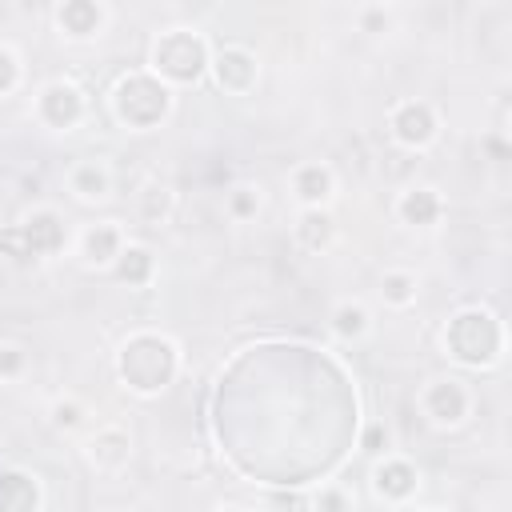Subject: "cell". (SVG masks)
Listing matches in <instances>:
<instances>
[{
	"label": "cell",
	"mask_w": 512,
	"mask_h": 512,
	"mask_svg": "<svg viewBox=\"0 0 512 512\" xmlns=\"http://www.w3.org/2000/svg\"><path fill=\"white\" fill-rule=\"evenodd\" d=\"M316 512H352V500H348V492H344V488L328 484V488H320V492H316Z\"/></svg>",
	"instance_id": "obj_26"
},
{
	"label": "cell",
	"mask_w": 512,
	"mask_h": 512,
	"mask_svg": "<svg viewBox=\"0 0 512 512\" xmlns=\"http://www.w3.org/2000/svg\"><path fill=\"white\" fill-rule=\"evenodd\" d=\"M336 236V220L324 212V208H304L296 216V240L308 248V252H324Z\"/></svg>",
	"instance_id": "obj_18"
},
{
	"label": "cell",
	"mask_w": 512,
	"mask_h": 512,
	"mask_svg": "<svg viewBox=\"0 0 512 512\" xmlns=\"http://www.w3.org/2000/svg\"><path fill=\"white\" fill-rule=\"evenodd\" d=\"M24 364H28L24 348H16V344H0V380L20 376V372H24Z\"/></svg>",
	"instance_id": "obj_27"
},
{
	"label": "cell",
	"mask_w": 512,
	"mask_h": 512,
	"mask_svg": "<svg viewBox=\"0 0 512 512\" xmlns=\"http://www.w3.org/2000/svg\"><path fill=\"white\" fill-rule=\"evenodd\" d=\"M168 212H172V192H168L164 184L144 188V196H140V216H144L148 224H160V220H168Z\"/></svg>",
	"instance_id": "obj_22"
},
{
	"label": "cell",
	"mask_w": 512,
	"mask_h": 512,
	"mask_svg": "<svg viewBox=\"0 0 512 512\" xmlns=\"http://www.w3.org/2000/svg\"><path fill=\"white\" fill-rule=\"evenodd\" d=\"M396 212H400V220L412 224V228H432V224L440 220V212H444V200H440L436 188H424V184H420V188L400 192Z\"/></svg>",
	"instance_id": "obj_13"
},
{
	"label": "cell",
	"mask_w": 512,
	"mask_h": 512,
	"mask_svg": "<svg viewBox=\"0 0 512 512\" xmlns=\"http://www.w3.org/2000/svg\"><path fill=\"white\" fill-rule=\"evenodd\" d=\"M80 420H84V408L76 400H56L52 404V424L56 428H76Z\"/></svg>",
	"instance_id": "obj_28"
},
{
	"label": "cell",
	"mask_w": 512,
	"mask_h": 512,
	"mask_svg": "<svg viewBox=\"0 0 512 512\" xmlns=\"http://www.w3.org/2000/svg\"><path fill=\"white\" fill-rule=\"evenodd\" d=\"M372 488H376L384 500L400 504V500L416 496V488H420V472H416V464H412V460L384 456V460L376 464V472H372Z\"/></svg>",
	"instance_id": "obj_10"
},
{
	"label": "cell",
	"mask_w": 512,
	"mask_h": 512,
	"mask_svg": "<svg viewBox=\"0 0 512 512\" xmlns=\"http://www.w3.org/2000/svg\"><path fill=\"white\" fill-rule=\"evenodd\" d=\"M420 408H424V416H428L432 424H440V428H456V424L468 416L472 396H468V388H464L460 380L448 376V380H432V384L424 388Z\"/></svg>",
	"instance_id": "obj_6"
},
{
	"label": "cell",
	"mask_w": 512,
	"mask_h": 512,
	"mask_svg": "<svg viewBox=\"0 0 512 512\" xmlns=\"http://www.w3.org/2000/svg\"><path fill=\"white\" fill-rule=\"evenodd\" d=\"M112 268H116V280H120V284L144 288V284L152 280V272H156V256H152L144 244H124Z\"/></svg>",
	"instance_id": "obj_17"
},
{
	"label": "cell",
	"mask_w": 512,
	"mask_h": 512,
	"mask_svg": "<svg viewBox=\"0 0 512 512\" xmlns=\"http://www.w3.org/2000/svg\"><path fill=\"white\" fill-rule=\"evenodd\" d=\"M256 208H260V196H256V188H232V196H228V212H232L236 220H248V216H256Z\"/></svg>",
	"instance_id": "obj_24"
},
{
	"label": "cell",
	"mask_w": 512,
	"mask_h": 512,
	"mask_svg": "<svg viewBox=\"0 0 512 512\" xmlns=\"http://www.w3.org/2000/svg\"><path fill=\"white\" fill-rule=\"evenodd\" d=\"M0 256H8V260H16V264H28V260H32V252H28L24 236H20V224L0 228Z\"/></svg>",
	"instance_id": "obj_23"
},
{
	"label": "cell",
	"mask_w": 512,
	"mask_h": 512,
	"mask_svg": "<svg viewBox=\"0 0 512 512\" xmlns=\"http://www.w3.org/2000/svg\"><path fill=\"white\" fill-rule=\"evenodd\" d=\"M388 128H392L396 144H404V148H424V144H432V136H436V112H432L428 100H400V104L392 108V116H388Z\"/></svg>",
	"instance_id": "obj_7"
},
{
	"label": "cell",
	"mask_w": 512,
	"mask_h": 512,
	"mask_svg": "<svg viewBox=\"0 0 512 512\" xmlns=\"http://www.w3.org/2000/svg\"><path fill=\"white\" fill-rule=\"evenodd\" d=\"M20 236H24L28 252H32V260L36 256H56L68 244V228H64V220L52 208H40L28 220H20Z\"/></svg>",
	"instance_id": "obj_9"
},
{
	"label": "cell",
	"mask_w": 512,
	"mask_h": 512,
	"mask_svg": "<svg viewBox=\"0 0 512 512\" xmlns=\"http://www.w3.org/2000/svg\"><path fill=\"white\" fill-rule=\"evenodd\" d=\"M212 76H216V84L224 88V92H252V84H256V76H260V64H256V56L248 52V48H220L216 56H212Z\"/></svg>",
	"instance_id": "obj_8"
},
{
	"label": "cell",
	"mask_w": 512,
	"mask_h": 512,
	"mask_svg": "<svg viewBox=\"0 0 512 512\" xmlns=\"http://www.w3.org/2000/svg\"><path fill=\"white\" fill-rule=\"evenodd\" d=\"M428 512H432V508H428Z\"/></svg>",
	"instance_id": "obj_32"
},
{
	"label": "cell",
	"mask_w": 512,
	"mask_h": 512,
	"mask_svg": "<svg viewBox=\"0 0 512 512\" xmlns=\"http://www.w3.org/2000/svg\"><path fill=\"white\" fill-rule=\"evenodd\" d=\"M360 448H364L368 456H380V452L388 448V428H384V424H368L364 436H360Z\"/></svg>",
	"instance_id": "obj_29"
},
{
	"label": "cell",
	"mask_w": 512,
	"mask_h": 512,
	"mask_svg": "<svg viewBox=\"0 0 512 512\" xmlns=\"http://www.w3.org/2000/svg\"><path fill=\"white\" fill-rule=\"evenodd\" d=\"M40 484L24 468H0V512H36Z\"/></svg>",
	"instance_id": "obj_11"
},
{
	"label": "cell",
	"mask_w": 512,
	"mask_h": 512,
	"mask_svg": "<svg viewBox=\"0 0 512 512\" xmlns=\"http://www.w3.org/2000/svg\"><path fill=\"white\" fill-rule=\"evenodd\" d=\"M108 168L104 164H96V160H84V164H76L72 168V176H68V188L80 196V200H104L108 196Z\"/></svg>",
	"instance_id": "obj_19"
},
{
	"label": "cell",
	"mask_w": 512,
	"mask_h": 512,
	"mask_svg": "<svg viewBox=\"0 0 512 512\" xmlns=\"http://www.w3.org/2000/svg\"><path fill=\"white\" fill-rule=\"evenodd\" d=\"M388 28V12L384 8H368L364 12V32H384Z\"/></svg>",
	"instance_id": "obj_30"
},
{
	"label": "cell",
	"mask_w": 512,
	"mask_h": 512,
	"mask_svg": "<svg viewBox=\"0 0 512 512\" xmlns=\"http://www.w3.org/2000/svg\"><path fill=\"white\" fill-rule=\"evenodd\" d=\"M332 332H336L340 340L364 336V332H368V308L356 304V300H340V304L332 308Z\"/></svg>",
	"instance_id": "obj_20"
},
{
	"label": "cell",
	"mask_w": 512,
	"mask_h": 512,
	"mask_svg": "<svg viewBox=\"0 0 512 512\" xmlns=\"http://www.w3.org/2000/svg\"><path fill=\"white\" fill-rule=\"evenodd\" d=\"M56 24H60V32H68L72 40H88V36L100 32L104 8H100L96 0H64V4L56 8Z\"/></svg>",
	"instance_id": "obj_12"
},
{
	"label": "cell",
	"mask_w": 512,
	"mask_h": 512,
	"mask_svg": "<svg viewBox=\"0 0 512 512\" xmlns=\"http://www.w3.org/2000/svg\"><path fill=\"white\" fill-rule=\"evenodd\" d=\"M444 348L464 368H488L500 360L504 328L488 308H460L444 328Z\"/></svg>",
	"instance_id": "obj_2"
},
{
	"label": "cell",
	"mask_w": 512,
	"mask_h": 512,
	"mask_svg": "<svg viewBox=\"0 0 512 512\" xmlns=\"http://www.w3.org/2000/svg\"><path fill=\"white\" fill-rule=\"evenodd\" d=\"M128 452H132V440L124 428H100L92 440H88V460L100 468V472H116L128 464Z\"/></svg>",
	"instance_id": "obj_15"
},
{
	"label": "cell",
	"mask_w": 512,
	"mask_h": 512,
	"mask_svg": "<svg viewBox=\"0 0 512 512\" xmlns=\"http://www.w3.org/2000/svg\"><path fill=\"white\" fill-rule=\"evenodd\" d=\"M112 112L128 128H156L172 112V88L152 72H128L112 88Z\"/></svg>",
	"instance_id": "obj_3"
},
{
	"label": "cell",
	"mask_w": 512,
	"mask_h": 512,
	"mask_svg": "<svg viewBox=\"0 0 512 512\" xmlns=\"http://www.w3.org/2000/svg\"><path fill=\"white\" fill-rule=\"evenodd\" d=\"M380 292H384V300H388L392 308H408V304L416 300V276H412V272H384Z\"/></svg>",
	"instance_id": "obj_21"
},
{
	"label": "cell",
	"mask_w": 512,
	"mask_h": 512,
	"mask_svg": "<svg viewBox=\"0 0 512 512\" xmlns=\"http://www.w3.org/2000/svg\"><path fill=\"white\" fill-rule=\"evenodd\" d=\"M20 84V60L8 44H0V96H8Z\"/></svg>",
	"instance_id": "obj_25"
},
{
	"label": "cell",
	"mask_w": 512,
	"mask_h": 512,
	"mask_svg": "<svg viewBox=\"0 0 512 512\" xmlns=\"http://www.w3.org/2000/svg\"><path fill=\"white\" fill-rule=\"evenodd\" d=\"M224 512H248V508H224Z\"/></svg>",
	"instance_id": "obj_31"
},
{
	"label": "cell",
	"mask_w": 512,
	"mask_h": 512,
	"mask_svg": "<svg viewBox=\"0 0 512 512\" xmlns=\"http://www.w3.org/2000/svg\"><path fill=\"white\" fill-rule=\"evenodd\" d=\"M208 64V44L192 28H172L152 44V76H160L164 84H196L208 72Z\"/></svg>",
	"instance_id": "obj_4"
},
{
	"label": "cell",
	"mask_w": 512,
	"mask_h": 512,
	"mask_svg": "<svg viewBox=\"0 0 512 512\" xmlns=\"http://www.w3.org/2000/svg\"><path fill=\"white\" fill-rule=\"evenodd\" d=\"M292 188L304 200V208H324V200L332 196L336 180H332V168L328 164H300L292 172Z\"/></svg>",
	"instance_id": "obj_16"
},
{
	"label": "cell",
	"mask_w": 512,
	"mask_h": 512,
	"mask_svg": "<svg viewBox=\"0 0 512 512\" xmlns=\"http://www.w3.org/2000/svg\"><path fill=\"white\" fill-rule=\"evenodd\" d=\"M36 116H40V124L68 132L84 120V92L72 80H48L36 96Z\"/></svg>",
	"instance_id": "obj_5"
},
{
	"label": "cell",
	"mask_w": 512,
	"mask_h": 512,
	"mask_svg": "<svg viewBox=\"0 0 512 512\" xmlns=\"http://www.w3.org/2000/svg\"><path fill=\"white\" fill-rule=\"evenodd\" d=\"M120 248H124V236H120L116 224H92V228H84V236H80V256H84V264H92V268L116 264Z\"/></svg>",
	"instance_id": "obj_14"
},
{
	"label": "cell",
	"mask_w": 512,
	"mask_h": 512,
	"mask_svg": "<svg viewBox=\"0 0 512 512\" xmlns=\"http://www.w3.org/2000/svg\"><path fill=\"white\" fill-rule=\"evenodd\" d=\"M180 372V348L176 340L160 332H136L116 352V376L136 396H160Z\"/></svg>",
	"instance_id": "obj_1"
}]
</instances>
